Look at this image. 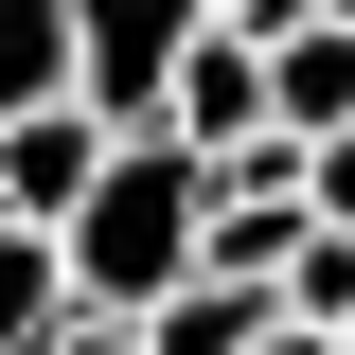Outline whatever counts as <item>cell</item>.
I'll return each instance as SVG.
<instances>
[{
    "instance_id": "cell-5",
    "label": "cell",
    "mask_w": 355,
    "mask_h": 355,
    "mask_svg": "<svg viewBox=\"0 0 355 355\" xmlns=\"http://www.w3.org/2000/svg\"><path fill=\"white\" fill-rule=\"evenodd\" d=\"M71 107V0H0V125Z\"/></svg>"
},
{
    "instance_id": "cell-3",
    "label": "cell",
    "mask_w": 355,
    "mask_h": 355,
    "mask_svg": "<svg viewBox=\"0 0 355 355\" xmlns=\"http://www.w3.org/2000/svg\"><path fill=\"white\" fill-rule=\"evenodd\" d=\"M107 160H125V142L89 125V107H36V125H0V231H53V249H71V214L107 196Z\"/></svg>"
},
{
    "instance_id": "cell-7",
    "label": "cell",
    "mask_w": 355,
    "mask_h": 355,
    "mask_svg": "<svg viewBox=\"0 0 355 355\" xmlns=\"http://www.w3.org/2000/svg\"><path fill=\"white\" fill-rule=\"evenodd\" d=\"M266 320H284V302H249V284H214V266H196V284L142 320V355H266Z\"/></svg>"
},
{
    "instance_id": "cell-1",
    "label": "cell",
    "mask_w": 355,
    "mask_h": 355,
    "mask_svg": "<svg viewBox=\"0 0 355 355\" xmlns=\"http://www.w3.org/2000/svg\"><path fill=\"white\" fill-rule=\"evenodd\" d=\"M196 249H214V178L178 160V142H125L107 196L71 214V320H160L196 284Z\"/></svg>"
},
{
    "instance_id": "cell-6",
    "label": "cell",
    "mask_w": 355,
    "mask_h": 355,
    "mask_svg": "<svg viewBox=\"0 0 355 355\" xmlns=\"http://www.w3.org/2000/svg\"><path fill=\"white\" fill-rule=\"evenodd\" d=\"M53 338H71V249L0 231V355H53Z\"/></svg>"
},
{
    "instance_id": "cell-2",
    "label": "cell",
    "mask_w": 355,
    "mask_h": 355,
    "mask_svg": "<svg viewBox=\"0 0 355 355\" xmlns=\"http://www.w3.org/2000/svg\"><path fill=\"white\" fill-rule=\"evenodd\" d=\"M196 36H214V0H71V107H89L107 142H160Z\"/></svg>"
},
{
    "instance_id": "cell-10",
    "label": "cell",
    "mask_w": 355,
    "mask_h": 355,
    "mask_svg": "<svg viewBox=\"0 0 355 355\" xmlns=\"http://www.w3.org/2000/svg\"><path fill=\"white\" fill-rule=\"evenodd\" d=\"M214 18H231V0H214Z\"/></svg>"
},
{
    "instance_id": "cell-9",
    "label": "cell",
    "mask_w": 355,
    "mask_h": 355,
    "mask_svg": "<svg viewBox=\"0 0 355 355\" xmlns=\"http://www.w3.org/2000/svg\"><path fill=\"white\" fill-rule=\"evenodd\" d=\"M302 18H338V36H355V0H302Z\"/></svg>"
},
{
    "instance_id": "cell-4",
    "label": "cell",
    "mask_w": 355,
    "mask_h": 355,
    "mask_svg": "<svg viewBox=\"0 0 355 355\" xmlns=\"http://www.w3.org/2000/svg\"><path fill=\"white\" fill-rule=\"evenodd\" d=\"M160 142H178L196 178H214V160H249V142H284V125H266V53L231 36V18L178 53V107H160Z\"/></svg>"
},
{
    "instance_id": "cell-8",
    "label": "cell",
    "mask_w": 355,
    "mask_h": 355,
    "mask_svg": "<svg viewBox=\"0 0 355 355\" xmlns=\"http://www.w3.org/2000/svg\"><path fill=\"white\" fill-rule=\"evenodd\" d=\"M53 355H142V320H71V338H53Z\"/></svg>"
},
{
    "instance_id": "cell-11",
    "label": "cell",
    "mask_w": 355,
    "mask_h": 355,
    "mask_svg": "<svg viewBox=\"0 0 355 355\" xmlns=\"http://www.w3.org/2000/svg\"><path fill=\"white\" fill-rule=\"evenodd\" d=\"M338 355H355V338H338Z\"/></svg>"
}]
</instances>
